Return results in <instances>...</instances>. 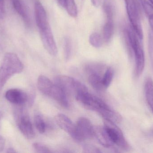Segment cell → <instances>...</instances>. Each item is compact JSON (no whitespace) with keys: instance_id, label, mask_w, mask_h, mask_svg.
<instances>
[{"instance_id":"ba28073f","label":"cell","mask_w":153,"mask_h":153,"mask_svg":"<svg viewBox=\"0 0 153 153\" xmlns=\"http://www.w3.org/2000/svg\"><path fill=\"white\" fill-rule=\"evenodd\" d=\"M16 119L19 129L22 134L29 139H32L35 136V132L30 118L22 109L18 110Z\"/></svg>"},{"instance_id":"44dd1931","label":"cell","mask_w":153,"mask_h":153,"mask_svg":"<svg viewBox=\"0 0 153 153\" xmlns=\"http://www.w3.org/2000/svg\"><path fill=\"white\" fill-rule=\"evenodd\" d=\"M144 12L149 20L150 26L153 31V4L147 0H141Z\"/></svg>"},{"instance_id":"52a82bcc","label":"cell","mask_w":153,"mask_h":153,"mask_svg":"<svg viewBox=\"0 0 153 153\" xmlns=\"http://www.w3.org/2000/svg\"><path fill=\"white\" fill-rule=\"evenodd\" d=\"M76 132L74 140L83 142L92 138L94 136V128L90 120L84 117L80 118L76 125Z\"/></svg>"},{"instance_id":"1f68e13d","label":"cell","mask_w":153,"mask_h":153,"mask_svg":"<svg viewBox=\"0 0 153 153\" xmlns=\"http://www.w3.org/2000/svg\"><path fill=\"white\" fill-rule=\"evenodd\" d=\"M7 153H16V152L14 149L12 148H9L7 151Z\"/></svg>"},{"instance_id":"d6a6232c","label":"cell","mask_w":153,"mask_h":153,"mask_svg":"<svg viewBox=\"0 0 153 153\" xmlns=\"http://www.w3.org/2000/svg\"><path fill=\"white\" fill-rule=\"evenodd\" d=\"M150 135H151V136L153 137V128H152L151 131H150Z\"/></svg>"},{"instance_id":"5b68a950","label":"cell","mask_w":153,"mask_h":153,"mask_svg":"<svg viewBox=\"0 0 153 153\" xmlns=\"http://www.w3.org/2000/svg\"><path fill=\"white\" fill-rule=\"evenodd\" d=\"M104 127L114 144L124 151H129L130 146L120 128L115 123L104 119Z\"/></svg>"},{"instance_id":"30bf717a","label":"cell","mask_w":153,"mask_h":153,"mask_svg":"<svg viewBox=\"0 0 153 153\" xmlns=\"http://www.w3.org/2000/svg\"><path fill=\"white\" fill-rule=\"evenodd\" d=\"M5 97L9 102L19 106H23L28 99L27 94L25 92L17 89L8 90L5 93Z\"/></svg>"},{"instance_id":"9a60e30c","label":"cell","mask_w":153,"mask_h":153,"mask_svg":"<svg viewBox=\"0 0 153 153\" xmlns=\"http://www.w3.org/2000/svg\"><path fill=\"white\" fill-rule=\"evenodd\" d=\"M55 84L48 78L41 75L38 77L37 87L39 91L45 96L50 97L53 90Z\"/></svg>"},{"instance_id":"cb8c5ba5","label":"cell","mask_w":153,"mask_h":153,"mask_svg":"<svg viewBox=\"0 0 153 153\" xmlns=\"http://www.w3.org/2000/svg\"><path fill=\"white\" fill-rule=\"evenodd\" d=\"M89 42L94 47L99 48L102 46V40L101 36L97 32L92 33L89 37Z\"/></svg>"},{"instance_id":"4fadbf2b","label":"cell","mask_w":153,"mask_h":153,"mask_svg":"<svg viewBox=\"0 0 153 153\" xmlns=\"http://www.w3.org/2000/svg\"><path fill=\"white\" fill-rule=\"evenodd\" d=\"M90 74L88 77V81L90 85L95 90L98 91H102L105 90V88L103 86L102 82V77L99 72H97L95 69V66H90Z\"/></svg>"},{"instance_id":"7c38bea8","label":"cell","mask_w":153,"mask_h":153,"mask_svg":"<svg viewBox=\"0 0 153 153\" xmlns=\"http://www.w3.org/2000/svg\"><path fill=\"white\" fill-rule=\"evenodd\" d=\"M56 124L64 131L68 133L73 139L75 137L76 126L72 120L64 114H58L55 117Z\"/></svg>"},{"instance_id":"e575fe53","label":"cell","mask_w":153,"mask_h":153,"mask_svg":"<svg viewBox=\"0 0 153 153\" xmlns=\"http://www.w3.org/2000/svg\"><path fill=\"white\" fill-rule=\"evenodd\" d=\"M2 115L1 114V112H0V122H1V119Z\"/></svg>"},{"instance_id":"603a6c76","label":"cell","mask_w":153,"mask_h":153,"mask_svg":"<svg viewBox=\"0 0 153 153\" xmlns=\"http://www.w3.org/2000/svg\"><path fill=\"white\" fill-rule=\"evenodd\" d=\"M113 76L114 71L113 69L111 67L108 68L102 77V84L105 89H107L110 85L113 80Z\"/></svg>"},{"instance_id":"484cf974","label":"cell","mask_w":153,"mask_h":153,"mask_svg":"<svg viewBox=\"0 0 153 153\" xmlns=\"http://www.w3.org/2000/svg\"><path fill=\"white\" fill-rule=\"evenodd\" d=\"M33 147L35 152L39 153H51L52 152L48 147L39 143H35L33 144Z\"/></svg>"},{"instance_id":"9c48e42d","label":"cell","mask_w":153,"mask_h":153,"mask_svg":"<svg viewBox=\"0 0 153 153\" xmlns=\"http://www.w3.org/2000/svg\"><path fill=\"white\" fill-rule=\"evenodd\" d=\"M41 40L44 47L51 55L56 56L58 53L57 46L50 26L39 31Z\"/></svg>"},{"instance_id":"7a4b0ae2","label":"cell","mask_w":153,"mask_h":153,"mask_svg":"<svg viewBox=\"0 0 153 153\" xmlns=\"http://www.w3.org/2000/svg\"><path fill=\"white\" fill-rule=\"evenodd\" d=\"M126 34L127 39L134 57L135 75L138 77L141 75L144 69L145 65L144 51L142 44L139 41L140 39L132 28L126 29Z\"/></svg>"},{"instance_id":"7402d4cb","label":"cell","mask_w":153,"mask_h":153,"mask_svg":"<svg viewBox=\"0 0 153 153\" xmlns=\"http://www.w3.org/2000/svg\"><path fill=\"white\" fill-rule=\"evenodd\" d=\"M34 123L37 130L40 134H44L46 130V125L43 117L39 114L34 116Z\"/></svg>"},{"instance_id":"5bb4252c","label":"cell","mask_w":153,"mask_h":153,"mask_svg":"<svg viewBox=\"0 0 153 153\" xmlns=\"http://www.w3.org/2000/svg\"><path fill=\"white\" fill-rule=\"evenodd\" d=\"M94 128V136L100 144L103 147L109 148L114 144L111 140L104 126H97Z\"/></svg>"},{"instance_id":"4316f807","label":"cell","mask_w":153,"mask_h":153,"mask_svg":"<svg viewBox=\"0 0 153 153\" xmlns=\"http://www.w3.org/2000/svg\"><path fill=\"white\" fill-rule=\"evenodd\" d=\"M103 10L106 14L107 20H113V9L111 5L108 3L106 2L103 4Z\"/></svg>"},{"instance_id":"277c9868","label":"cell","mask_w":153,"mask_h":153,"mask_svg":"<svg viewBox=\"0 0 153 153\" xmlns=\"http://www.w3.org/2000/svg\"><path fill=\"white\" fill-rule=\"evenodd\" d=\"M55 84L62 89L66 94H72L74 96L79 92L87 89L81 82L66 75H59L56 77Z\"/></svg>"},{"instance_id":"ac0fdd59","label":"cell","mask_w":153,"mask_h":153,"mask_svg":"<svg viewBox=\"0 0 153 153\" xmlns=\"http://www.w3.org/2000/svg\"><path fill=\"white\" fill-rule=\"evenodd\" d=\"M144 91L147 104L153 113V81L151 77H147L146 80Z\"/></svg>"},{"instance_id":"d6986e66","label":"cell","mask_w":153,"mask_h":153,"mask_svg":"<svg viewBox=\"0 0 153 153\" xmlns=\"http://www.w3.org/2000/svg\"><path fill=\"white\" fill-rule=\"evenodd\" d=\"M58 3L66 10L68 14L73 18L77 15V7L75 0H57Z\"/></svg>"},{"instance_id":"83f0119b","label":"cell","mask_w":153,"mask_h":153,"mask_svg":"<svg viewBox=\"0 0 153 153\" xmlns=\"http://www.w3.org/2000/svg\"><path fill=\"white\" fill-rule=\"evenodd\" d=\"M83 152L86 153H101V151L95 146L91 145L85 144L83 146Z\"/></svg>"},{"instance_id":"4dcf8cb0","label":"cell","mask_w":153,"mask_h":153,"mask_svg":"<svg viewBox=\"0 0 153 153\" xmlns=\"http://www.w3.org/2000/svg\"><path fill=\"white\" fill-rule=\"evenodd\" d=\"M92 3L95 7H98L100 4V0H91Z\"/></svg>"},{"instance_id":"f1b7e54d","label":"cell","mask_w":153,"mask_h":153,"mask_svg":"<svg viewBox=\"0 0 153 153\" xmlns=\"http://www.w3.org/2000/svg\"><path fill=\"white\" fill-rule=\"evenodd\" d=\"M5 14V5L4 0H0V18H4Z\"/></svg>"},{"instance_id":"2e32d148","label":"cell","mask_w":153,"mask_h":153,"mask_svg":"<svg viewBox=\"0 0 153 153\" xmlns=\"http://www.w3.org/2000/svg\"><path fill=\"white\" fill-rule=\"evenodd\" d=\"M98 113L105 120H108L115 124L119 123L122 120V117L117 112L110 107L107 104L98 111Z\"/></svg>"},{"instance_id":"836d02e7","label":"cell","mask_w":153,"mask_h":153,"mask_svg":"<svg viewBox=\"0 0 153 153\" xmlns=\"http://www.w3.org/2000/svg\"><path fill=\"white\" fill-rule=\"evenodd\" d=\"M150 2V3L152 4H153V0H148Z\"/></svg>"},{"instance_id":"8fae6325","label":"cell","mask_w":153,"mask_h":153,"mask_svg":"<svg viewBox=\"0 0 153 153\" xmlns=\"http://www.w3.org/2000/svg\"><path fill=\"white\" fill-rule=\"evenodd\" d=\"M35 14L36 23L39 31L49 27L46 12L42 4L38 1L35 3Z\"/></svg>"},{"instance_id":"f546056e","label":"cell","mask_w":153,"mask_h":153,"mask_svg":"<svg viewBox=\"0 0 153 153\" xmlns=\"http://www.w3.org/2000/svg\"><path fill=\"white\" fill-rule=\"evenodd\" d=\"M5 145V140L3 137L0 136V152H2Z\"/></svg>"},{"instance_id":"d4e9b609","label":"cell","mask_w":153,"mask_h":153,"mask_svg":"<svg viewBox=\"0 0 153 153\" xmlns=\"http://www.w3.org/2000/svg\"><path fill=\"white\" fill-rule=\"evenodd\" d=\"M64 50L65 57L66 60H68L71 57L72 52V44L71 40L68 38H65L64 42Z\"/></svg>"},{"instance_id":"6da1fadb","label":"cell","mask_w":153,"mask_h":153,"mask_svg":"<svg viewBox=\"0 0 153 153\" xmlns=\"http://www.w3.org/2000/svg\"><path fill=\"white\" fill-rule=\"evenodd\" d=\"M24 66L18 56L13 53L5 54L0 66V92L8 80L23 71Z\"/></svg>"},{"instance_id":"ffe728a7","label":"cell","mask_w":153,"mask_h":153,"mask_svg":"<svg viewBox=\"0 0 153 153\" xmlns=\"http://www.w3.org/2000/svg\"><path fill=\"white\" fill-rule=\"evenodd\" d=\"M114 32V24L113 20H107L103 26V38L105 42L108 43L111 39Z\"/></svg>"},{"instance_id":"e0dca14e","label":"cell","mask_w":153,"mask_h":153,"mask_svg":"<svg viewBox=\"0 0 153 153\" xmlns=\"http://www.w3.org/2000/svg\"><path fill=\"white\" fill-rule=\"evenodd\" d=\"M12 4L16 11L22 18L27 25H30V20L27 11L22 0H12Z\"/></svg>"},{"instance_id":"3957f363","label":"cell","mask_w":153,"mask_h":153,"mask_svg":"<svg viewBox=\"0 0 153 153\" xmlns=\"http://www.w3.org/2000/svg\"><path fill=\"white\" fill-rule=\"evenodd\" d=\"M126 9L133 30L140 40L143 37L138 5L136 0H125Z\"/></svg>"},{"instance_id":"8992f818","label":"cell","mask_w":153,"mask_h":153,"mask_svg":"<svg viewBox=\"0 0 153 153\" xmlns=\"http://www.w3.org/2000/svg\"><path fill=\"white\" fill-rule=\"evenodd\" d=\"M75 99L79 103L86 109L98 112L106 103L100 98L91 94L88 89L76 93Z\"/></svg>"}]
</instances>
